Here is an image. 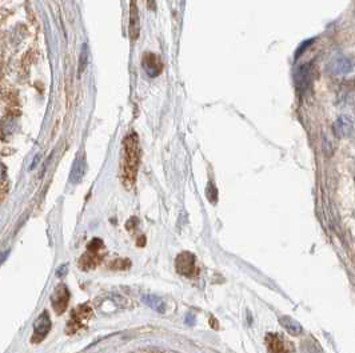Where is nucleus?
Returning a JSON list of instances; mask_svg holds the SVG:
<instances>
[{
	"label": "nucleus",
	"mask_w": 355,
	"mask_h": 353,
	"mask_svg": "<svg viewBox=\"0 0 355 353\" xmlns=\"http://www.w3.org/2000/svg\"><path fill=\"white\" fill-rule=\"evenodd\" d=\"M139 159H140V145L138 135L131 132L123 141L122 159V180L126 187H131L135 183V176L138 172Z\"/></svg>",
	"instance_id": "f257e3e1"
},
{
	"label": "nucleus",
	"mask_w": 355,
	"mask_h": 353,
	"mask_svg": "<svg viewBox=\"0 0 355 353\" xmlns=\"http://www.w3.org/2000/svg\"><path fill=\"white\" fill-rule=\"evenodd\" d=\"M267 349L270 353H295L291 343L286 341L276 333H269L266 336Z\"/></svg>",
	"instance_id": "f03ea898"
},
{
	"label": "nucleus",
	"mask_w": 355,
	"mask_h": 353,
	"mask_svg": "<svg viewBox=\"0 0 355 353\" xmlns=\"http://www.w3.org/2000/svg\"><path fill=\"white\" fill-rule=\"evenodd\" d=\"M352 69V62L346 58L345 55H335L330 60V63L327 64V72L330 75H346L351 72Z\"/></svg>",
	"instance_id": "7ed1b4c3"
},
{
	"label": "nucleus",
	"mask_w": 355,
	"mask_h": 353,
	"mask_svg": "<svg viewBox=\"0 0 355 353\" xmlns=\"http://www.w3.org/2000/svg\"><path fill=\"white\" fill-rule=\"evenodd\" d=\"M141 66H143L145 71L147 72V75L151 76V78H156L163 71L162 59L158 55H155L152 52H146L143 55V58H141Z\"/></svg>",
	"instance_id": "20e7f679"
},
{
	"label": "nucleus",
	"mask_w": 355,
	"mask_h": 353,
	"mask_svg": "<svg viewBox=\"0 0 355 353\" xmlns=\"http://www.w3.org/2000/svg\"><path fill=\"white\" fill-rule=\"evenodd\" d=\"M68 300L69 292L68 289H67L66 285H59V287L55 289V292L51 294V304H52V308L55 309V312L58 314L66 311Z\"/></svg>",
	"instance_id": "39448f33"
},
{
	"label": "nucleus",
	"mask_w": 355,
	"mask_h": 353,
	"mask_svg": "<svg viewBox=\"0 0 355 353\" xmlns=\"http://www.w3.org/2000/svg\"><path fill=\"white\" fill-rule=\"evenodd\" d=\"M334 129H335L336 135H338L339 138H342V139L352 138L355 134L354 121H352L351 118L347 116V115H341V116H339V118L335 120Z\"/></svg>",
	"instance_id": "423d86ee"
},
{
	"label": "nucleus",
	"mask_w": 355,
	"mask_h": 353,
	"mask_svg": "<svg viewBox=\"0 0 355 353\" xmlns=\"http://www.w3.org/2000/svg\"><path fill=\"white\" fill-rule=\"evenodd\" d=\"M49 329H51V320H49V316L46 311L40 314L39 318L37 319L35 324H33V343H38V341L43 340L46 335L48 333Z\"/></svg>",
	"instance_id": "0eeeda50"
},
{
	"label": "nucleus",
	"mask_w": 355,
	"mask_h": 353,
	"mask_svg": "<svg viewBox=\"0 0 355 353\" xmlns=\"http://www.w3.org/2000/svg\"><path fill=\"white\" fill-rule=\"evenodd\" d=\"M176 268L182 275L190 276L192 273V269H194V256L188 252H184V253L177 256Z\"/></svg>",
	"instance_id": "6e6552de"
},
{
	"label": "nucleus",
	"mask_w": 355,
	"mask_h": 353,
	"mask_svg": "<svg viewBox=\"0 0 355 353\" xmlns=\"http://www.w3.org/2000/svg\"><path fill=\"white\" fill-rule=\"evenodd\" d=\"M130 38L131 40H136L139 38V31H140V24H139V12L136 8V4L132 0L131 7H130Z\"/></svg>",
	"instance_id": "1a4fd4ad"
},
{
	"label": "nucleus",
	"mask_w": 355,
	"mask_h": 353,
	"mask_svg": "<svg viewBox=\"0 0 355 353\" xmlns=\"http://www.w3.org/2000/svg\"><path fill=\"white\" fill-rule=\"evenodd\" d=\"M84 174H86V159H84V156L76 157L73 170H71V174H69V181L73 184L80 183V180L83 179Z\"/></svg>",
	"instance_id": "9d476101"
},
{
	"label": "nucleus",
	"mask_w": 355,
	"mask_h": 353,
	"mask_svg": "<svg viewBox=\"0 0 355 353\" xmlns=\"http://www.w3.org/2000/svg\"><path fill=\"white\" fill-rule=\"evenodd\" d=\"M312 78V68L310 64H303L302 67H299V69L296 71V85L299 87L300 89H305L307 85L310 84Z\"/></svg>",
	"instance_id": "9b49d317"
},
{
	"label": "nucleus",
	"mask_w": 355,
	"mask_h": 353,
	"mask_svg": "<svg viewBox=\"0 0 355 353\" xmlns=\"http://www.w3.org/2000/svg\"><path fill=\"white\" fill-rule=\"evenodd\" d=\"M279 323L280 325H282L290 335H293V336H298V335L302 332L300 324L296 320H294L293 318H290V316H280Z\"/></svg>",
	"instance_id": "f8f14e48"
},
{
	"label": "nucleus",
	"mask_w": 355,
	"mask_h": 353,
	"mask_svg": "<svg viewBox=\"0 0 355 353\" xmlns=\"http://www.w3.org/2000/svg\"><path fill=\"white\" fill-rule=\"evenodd\" d=\"M143 303L145 304H147L148 307L152 308V309H155V311L161 312V313H163L165 312V303L161 300L159 298H156V296H152V294H146V296H143Z\"/></svg>",
	"instance_id": "ddd939ff"
},
{
	"label": "nucleus",
	"mask_w": 355,
	"mask_h": 353,
	"mask_svg": "<svg viewBox=\"0 0 355 353\" xmlns=\"http://www.w3.org/2000/svg\"><path fill=\"white\" fill-rule=\"evenodd\" d=\"M206 193H207V197H208V200H210V203H214V204L217 203L218 201V191H217V187L214 185V183L208 184Z\"/></svg>",
	"instance_id": "4468645a"
}]
</instances>
